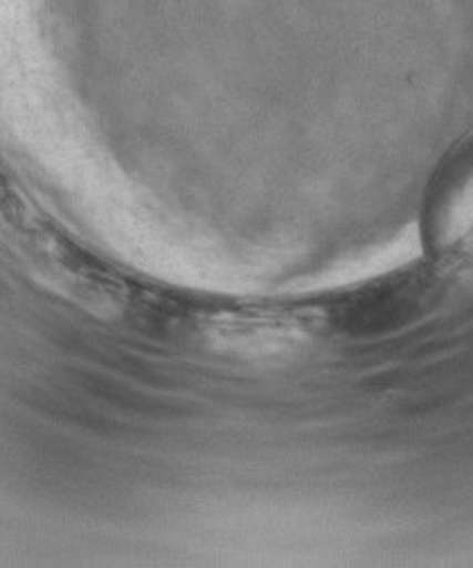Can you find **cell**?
I'll list each match as a JSON object with an SVG mask.
<instances>
[{
	"mask_svg": "<svg viewBox=\"0 0 473 568\" xmlns=\"http://www.w3.org/2000/svg\"><path fill=\"white\" fill-rule=\"evenodd\" d=\"M442 220L446 240H460L473 231V174L453 194Z\"/></svg>",
	"mask_w": 473,
	"mask_h": 568,
	"instance_id": "1",
	"label": "cell"
}]
</instances>
